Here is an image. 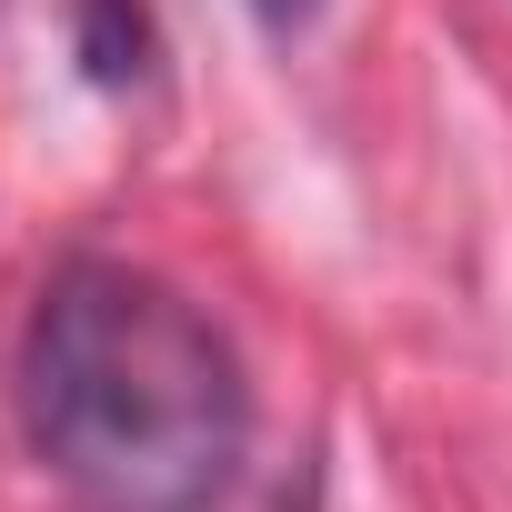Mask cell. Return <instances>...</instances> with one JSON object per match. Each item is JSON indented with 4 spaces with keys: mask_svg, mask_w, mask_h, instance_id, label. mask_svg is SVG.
Instances as JSON below:
<instances>
[{
    "mask_svg": "<svg viewBox=\"0 0 512 512\" xmlns=\"http://www.w3.org/2000/svg\"><path fill=\"white\" fill-rule=\"evenodd\" d=\"M11 402L81 512H211L251 452V372L231 332L181 282L111 251H71L31 292Z\"/></svg>",
    "mask_w": 512,
    "mask_h": 512,
    "instance_id": "cell-1",
    "label": "cell"
},
{
    "mask_svg": "<svg viewBox=\"0 0 512 512\" xmlns=\"http://www.w3.org/2000/svg\"><path fill=\"white\" fill-rule=\"evenodd\" d=\"M81 61H91L101 91L151 81V11L141 0H81Z\"/></svg>",
    "mask_w": 512,
    "mask_h": 512,
    "instance_id": "cell-2",
    "label": "cell"
},
{
    "mask_svg": "<svg viewBox=\"0 0 512 512\" xmlns=\"http://www.w3.org/2000/svg\"><path fill=\"white\" fill-rule=\"evenodd\" d=\"M241 11H251V21H272V31H302L322 0H241Z\"/></svg>",
    "mask_w": 512,
    "mask_h": 512,
    "instance_id": "cell-3",
    "label": "cell"
},
{
    "mask_svg": "<svg viewBox=\"0 0 512 512\" xmlns=\"http://www.w3.org/2000/svg\"><path fill=\"white\" fill-rule=\"evenodd\" d=\"M282 512H312V492H302V502H282Z\"/></svg>",
    "mask_w": 512,
    "mask_h": 512,
    "instance_id": "cell-4",
    "label": "cell"
}]
</instances>
